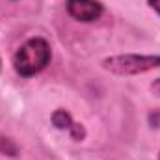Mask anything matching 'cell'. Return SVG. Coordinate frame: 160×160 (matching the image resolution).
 I'll list each match as a JSON object with an SVG mask.
<instances>
[{
  "label": "cell",
  "mask_w": 160,
  "mask_h": 160,
  "mask_svg": "<svg viewBox=\"0 0 160 160\" xmlns=\"http://www.w3.org/2000/svg\"><path fill=\"white\" fill-rule=\"evenodd\" d=\"M52 52H50V45L43 38H32L24 45L19 47V50L13 56V67L17 71V75L30 78L41 73L48 63H50Z\"/></svg>",
  "instance_id": "1"
},
{
  "label": "cell",
  "mask_w": 160,
  "mask_h": 160,
  "mask_svg": "<svg viewBox=\"0 0 160 160\" xmlns=\"http://www.w3.org/2000/svg\"><path fill=\"white\" fill-rule=\"evenodd\" d=\"M160 67V54H119L102 60V69L112 75L132 77Z\"/></svg>",
  "instance_id": "2"
},
{
  "label": "cell",
  "mask_w": 160,
  "mask_h": 160,
  "mask_svg": "<svg viewBox=\"0 0 160 160\" xmlns=\"http://www.w3.org/2000/svg\"><path fill=\"white\" fill-rule=\"evenodd\" d=\"M67 11L80 22H93L102 15V4L97 0H67Z\"/></svg>",
  "instance_id": "3"
},
{
  "label": "cell",
  "mask_w": 160,
  "mask_h": 160,
  "mask_svg": "<svg viewBox=\"0 0 160 160\" xmlns=\"http://www.w3.org/2000/svg\"><path fill=\"white\" fill-rule=\"evenodd\" d=\"M50 119H52V125H54L56 128L67 130L75 142H82V140L86 138V128H84V125H82V123H77V121L71 118L69 112L58 108V110H54V114L50 116Z\"/></svg>",
  "instance_id": "4"
},
{
  "label": "cell",
  "mask_w": 160,
  "mask_h": 160,
  "mask_svg": "<svg viewBox=\"0 0 160 160\" xmlns=\"http://www.w3.org/2000/svg\"><path fill=\"white\" fill-rule=\"evenodd\" d=\"M0 155H6V157H17L19 155V145L15 140L0 134Z\"/></svg>",
  "instance_id": "5"
},
{
  "label": "cell",
  "mask_w": 160,
  "mask_h": 160,
  "mask_svg": "<svg viewBox=\"0 0 160 160\" xmlns=\"http://www.w3.org/2000/svg\"><path fill=\"white\" fill-rule=\"evenodd\" d=\"M151 91H153L157 97H160V78H157L153 84H151Z\"/></svg>",
  "instance_id": "6"
},
{
  "label": "cell",
  "mask_w": 160,
  "mask_h": 160,
  "mask_svg": "<svg viewBox=\"0 0 160 160\" xmlns=\"http://www.w3.org/2000/svg\"><path fill=\"white\" fill-rule=\"evenodd\" d=\"M147 2H149V6L160 15V0H147Z\"/></svg>",
  "instance_id": "7"
},
{
  "label": "cell",
  "mask_w": 160,
  "mask_h": 160,
  "mask_svg": "<svg viewBox=\"0 0 160 160\" xmlns=\"http://www.w3.org/2000/svg\"><path fill=\"white\" fill-rule=\"evenodd\" d=\"M0 73H2V60H0Z\"/></svg>",
  "instance_id": "8"
}]
</instances>
